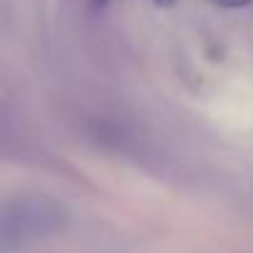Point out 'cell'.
Returning <instances> with one entry per match:
<instances>
[{"instance_id":"277c9868","label":"cell","mask_w":253,"mask_h":253,"mask_svg":"<svg viewBox=\"0 0 253 253\" xmlns=\"http://www.w3.org/2000/svg\"><path fill=\"white\" fill-rule=\"evenodd\" d=\"M94 3H107V0H94Z\"/></svg>"},{"instance_id":"6da1fadb","label":"cell","mask_w":253,"mask_h":253,"mask_svg":"<svg viewBox=\"0 0 253 253\" xmlns=\"http://www.w3.org/2000/svg\"><path fill=\"white\" fill-rule=\"evenodd\" d=\"M65 221V209L45 196L18 199L15 204L5 206L3 213V233H0L3 253L25 248L28 243L60 231Z\"/></svg>"},{"instance_id":"3957f363","label":"cell","mask_w":253,"mask_h":253,"mask_svg":"<svg viewBox=\"0 0 253 253\" xmlns=\"http://www.w3.org/2000/svg\"><path fill=\"white\" fill-rule=\"evenodd\" d=\"M154 3H157V5H171L174 0H154Z\"/></svg>"},{"instance_id":"7a4b0ae2","label":"cell","mask_w":253,"mask_h":253,"mask_svg":"<svg viewBox=\"0 0 253 253\" xmlns=\"http://www.w3.org/2000/svg\"><path fill=\"white\" fill-rule=\"evenodd\" d=\"M221 5H226V8H243V5H248L251 0H218Z\"/></svg>"}]
</instances>
